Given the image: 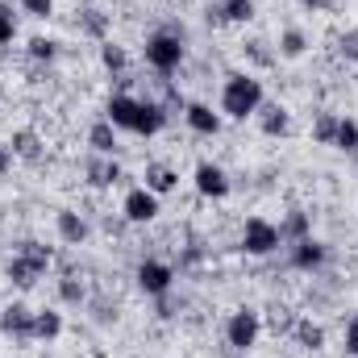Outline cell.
Instances as JSON below:
<instances>
[{
  "instance_id": "4",
  "label": "cell",
  "mask_w": 358,
  "mask_h": 358,
  "mask_svg": "<svg viewBox=\"0 0 358 358\" xmlns=\"http://www.w3.org/2000/svg\"><path fill=\"white\" fill-rule=\"evenodd\" d=\"M259 334H263V321H259L255 308L229 313V321H225V342H229V350H255V346H259Z\"/></svg>"
},
{
  "instance_id": "37",
  "label": "cell",
  "mask_w": 358,
  "mask_h": 358,
  "mask_svg": "<svg viewBox=\"0 0 358 358\" xmlns=\"http://www.w3.org/2000/svg\"><path fill=\"white\" fill-rule=\"evenodd\" d=\"M304 8H325V0H300Z\"/></svg>"
},
{
  "instance_id": "30",
  "label": "cell",
  "mask_w": 358,
  "mask_h": 358,
  "mask_svg": "<svg viewBox=\"0 0 358 358\" xmlns=\"http://www.w3.org/2000/svg\"><path fill=\"white\" fill-rule=\"evenodd\" d=\"M80 21H84V29H88L92 38H104V29H108V17H104L100 8H84Z\"/></svg>"
},
{
  "instance_id": "31",
  "label": "cell",
  "mask_w": 358,
  "mask_h": 358,
  "mask_svg": "<svg viewBox=\"0 0 358 358\" xmlns=\"http://www.w3.org/2000/svg\"><path fill=\"white\" fill-rule=\"evenodd\" d=\"M338 50H342V59L358 63V29H346V34L338 38Z\"/></svg>"
},
{
  "instance_id": "29",
  "label": "cell",
  "mask_w": 358,
  "mask_h": 358,
  "mask_svg": "<svg viewBox=\"0 0 358 358\" xmlns=\"http://www.w3.org/2000/svg\"><path fill=\"white\" fill-rule=\"evenodd\" d=\"M29 59L34 63H55L59 59V42L55 38H34L29 42Z\"/></svg>"
},
{
  "instance_id": "23",
  "label": "cell",
  "mask_w": 358,
  "mask_h": 358,
  "mask_svg": "<svg viewBox=\"0 0 358 358\" xmlns=\"http://www.w3.org/2000/svg\"><path fill=\"white\" fill-rule=\"evenodd\" d=\"M17 255H21L29 267H38L42 275H46V267L55 263V250H50V246H42V242H21V250H17Z\"/></svg>"
},
{
  "instance_id": "5",
  "label": "cell",
  "mask_w": 358,
  "mask_h": 358,
  "mask_svg": "<svg viewBox=\"0 0 358 358\" xmlns=\"http://www.w3.org/2000/svg\"><path fill=\"white\" fill-rule=\"evenodd\" d=\"M171 283H176V267H171V263H159V259L138 263V287H142L146 296L163 300V296L171 292Z\"/></svg>"
},
{
  "instance_id": "15",
  "label": "cell",
  "mask_w": 358,
  "mask_h": 358,
  "mask_svg": "<svg viewBox=\"0 0 358 358\" xmlns=\"http://www.w3.org/2000/svg\"><path fill=\"white\" fill-rule=\"evenodd\" d=\"M88 146L96 155H113V150H117V125H113L108 117H100L88 129Z\"/></svg>"
},
{
  "instance_id": "16",
  "label": "cell",
  "mask_w": 358,
  "mask_h": 358,
  "mask_svg": "<svg viewBox=\"0 0 358 358\" xmlns=\"http://www.w3.org/2000/svg\"><path fill=\"white\" fill-rule=\"evenodd\" d=\"M279 238H283V242H304V238H313V221H308V213H304V208H292L287 221L279 225Z\"/></svg>"
},
{
  "instance_id": "2",
  "label": "cell",
  "mask_w": 358,
  "mask_h": 358,
  "mask_svg": "<svg viewBox=\"0 0 358 358\" xmlns=\"http://www.w3.org/2000/svg\"><path fill=\"white\" fill-rule=\"evenodd\" d=\"M146 63H150L159 76L179 71V63H183V34H176V29L150 34V38H146Z\"/></svg>"
},
{
  "instance_id": "33",
  "label": "cell",
  "mask_w": 358,
  "mask_h": 358,
  "mask_svg": "<svg viewBox=\"0 0 358 358\" xmlns=\"http://www.w3.org/2000/svg\"><path fill=\"white\" fill-rule=\"evenodd\" d=\"M13 34H17V21H13V13L0 4V46H4V42H13Z\"/></svg>"
},
{
  "instance_id": "20",
  "label": "cell",
  "mask_w": 358,
  "mask_h": 358,
  "mask_svg": "<svg viewBox=\"0 0 358 358\" xmlns=\"http://www.w3.org/2000/svg\"><path fill=\"white\" fill-rule=\"evenodd\" d=\"M8 150H13L17 159H29V163H34V159H42V138H38L34 129H17L13 142H8Z\"/></svg>"
},
{
  "instance_id": "25",
  "label": "cell",
  "mask_w": 358,
  "mask_h": 358,
  "mask_svg": "<svg viewBox=\"0 0 358 358\" xmlns=\"http://www.w3.org/2000/svg\"><path fill=\"white\" fill-rule=\"evenodd\" d=\"M334 150L355 155V150H358V121H350V117H338V138H334Z\"/></svg>"
},
{
  "instance_id": "17",
  "label": "cell",
  "mask_w": 358,
  "mask_h": 358,
  "mask_svg": "<svg viewBox=\"0 0 358 358\" xmlns=\"http://www.w3.org/2000/svg\"><path fill=\"white\" fill-rule=\"evenodd\" d=\"M59 334H63V313H55V308L34 313V342H55Z\"/></svg>"
},
{
  "instance_id": "19",
  "label": "cell",
  "mask_w": 358,
  "mask_h": 358,
  "mask_svg": "<svg viewBox=\"0 0 358 358\" xmlns=\"http://www.w3.org/2000/svg\"><path fill=\"white\" fill-rule=\"evenodd\" d=\"M176 183H179V176L167 167V163H150V167H146V187H150L155 196H167V192H176Z\"/></svg>"
},
{
  "instance_id": "34",
  "label": "cell",
  "mask_w": 358,
  "mask_h": 358,
  "mask_svg": "<svg viewBox=\"0 0 358 358\" xmlns=\"http://www.w3.org/2000/svg\"><path fill=\"white\" fill-rule=\"evenodd\" d=\"M346 355L358 358V313L350 317V325H346Z\"/></svg>"
},
{
  "instance_id": "24",
  "label": "cell",
  "mask_w": 358,
  "mask_h": 358,
  "mask_svg": "<svg viewBox=\"0 0 358 358\" xmlns=\"http://www.w3.org/2000/svg\"><path fill=\"white\" fill-rule=\"evenodd\" d=\"M304 50H308L304 29H296V25H292V29H283V34H279V55H283V59H300Z\"/></svg>"
},
{
  "instance_id": "36",
  "label": "cell",
  "mask_w": 358,
  "mask_h": 358,
  "mask_svg": "<svg viewBox=\"0 0 358 358\" xmlns=\"http://www.w3.org/2000/svg\"><path fill=\"white\" fill-rule=\"evenodd\" d=\"M250 55H255L259 63H271V55H267V50H263V42H250Z\"/></svg>"
},
{
  "instance_id": "26",
  "label": "cell",
  "mask_w": 358,
  "mask_h": 358,
  "mask_svg": "<svg viewBox=\"0 0 358 358\" xmlns=\"http://www.w3.org/2000/svg\"><path fill=\"white\" fill-rule=\"evenodd\" d=\"M334 138H338V117H334V113H317V121H313V142L334 146Z\"/></svg>"
},
{
  "instance_id": "9",
  "label": "cell",
  "mask_w": 358,
  "mask_h": 358,
  "mask_svg": "<svg viewBox=\"0 0 358 358\" xmlns=\"http://www.w3.org/2000/svg\"><path fill=\"white\" fill-rule=\"evenodd\" d=\"M104 117H108L117 129H129V134H138L142 100H138V96H113V100H108V108H104Z\"/></svg>"
},
{
  "instance_id": "10",
  "label": "cell",
  "mask_w": 358,
  "mask_h": 358,
  "mask_svg": "<svg viewBox=\"0 0 358 358\" xmlns=\"http://www.w3.org/2000/svg\"><path fill=\"white\" fill-rule=\"evenodd\" d=\"M183 121L200 138H217L221 134V113H213V104H200V100L196 104H183Z\"/></svg>"
},
{
  "instance_id": "3",
  "label": "cell",
  "mask_w": 358,
  "mask_h": 358,
  "mask_svg": "<svg viewBox=\"0 0 358 358\" xmlns=\"http://www.w3.org/2000/svg\"><path fill=\"white\" fill-rule=\"evenodd\" d=\"M283 246V238H279V225L267 221V217H250L246 221V229H242V250L246 255H255V259H267Z\"/></svg>"
},
{
  "instance_id": "18",
  "label": "cell",
  "mask_w": 358,
  "mask_h": 358,
  "mask_svg": "<svg viewBox=\"0 0 358 358\" xmlns=\"http://www.w3.org/2000/svg\"><path fill=\"white\" fill-rule=\"evenodd\" d=\"M88 179L96 187H113L121 179V167L113 163V155H96V159H88Z\"/></svg>"
},
{
  "instance_id": "27",
  "label": "cell",
  "mask_w": 358,
  "mask_h": 358,
  "mask_svg": "<svg viewBox=\"0 0 358 358\" xmlns=\"http://www.w3.org/2000/svg\"><path fill=\"white\" fill-rule=\"evenodd\" d=\"M100 63H104L108 71H125V67H129V55H125V46H117V42H100Z\"/></svg>"
},
{
  "instance_id": "8",
  "label": "cell",
  "mask_w": 358,
  "mask_h": 358,
  "mask_svg": "<svg viewBox=\"0 0 358 358\" xmlns=\"http://www.w3.org/2000/svg\"><path fill=\"white\" fill-rule=\"evenodd\" d=\"M0 334L13 338V342H29V338H34V308L8 304V308L0 313Z\"/></svg>"
},
{
  "instance_id": "11",
  "label": "cell",
  "mask_w": 358,
  "mask_h": 358,
  "mask_svg": "<svg viewBox=\"0 0 358 358\" xmlns=\"http://www.w3.org/2000/svg\"><path fill=\"white\" fill-rule=\"evenodd\" d=\"M325 259H329L325 242H317V238L292 242V267H296V271H321V267H325Z\"/></svg>"
},
{
  "instance_id": "28",
  "label": "cell",
  "mask_w": 358,
  "mask_h": 358,
  "mask_svg": "<svg viewBox=\"0 0 358 358\" xmlns=\"http://www.w3.org/2000/svg\"><path fill=\"white\" fill-rule=\"evenodd\" d=\"M59 296H63V304H84V300H88V287H84V279L63 275V279H59Z\"/></svg>"
},
{
  "instance_id": "6",
  "label": "cell",
  "mask_w": 358,
  "mask_h": 358,
  "mask_svg": "<svg viewBox=\"0 0 358 358\" xmlns=\"http://www.w3.org/2000/svg\"><path fill=\"white\" fill-rule=\"evenodd\" d=\"M121 213H125V221L146 225V221H155V217H159V196H155L150 187H129V192H125Z\"/></svg>"
},
{
  "instance_id": "12",
  "label": "cell",
  "mask_w": 358,
  "mask_h": 358,
  "mask_svg": "<svg viewBox=\"0 0 358 358\" xmlns=\"http://www.w3.org/2000/svg\"><path fill=\"white\" fill-rule=\"evenodd\" d=\"M55 225H59V238H63L67 246H84V242H88V221H84L76 208H59Z\"/></svg>"
},
{
  "instance_id": "1",
  "label": "cell",
  "mask_w": 358,
  "mask_h": 358,
  "mask_svg": "<svg viewBox=\"0 0 358 358\" xmlns=\"http://www.w3.org/2000/svg\"><path fill=\"white\" fill-rule=\"evenodd\" d=\"M263 84L255 80V76H246V71H234V76H225V88H221V113L225 117H234V121H246V117H255L259 108H263Z\"/></svg>"
},
{
  "instance_id": "14",
  "label": "cell",
  "mask_w": 358,
  "mask_h": 358,
  "mask_svg": "<svg viewBox=\"0 0 358 358\" xmlns=\"http://www.w3.org/2000/svg\"><path fill=\"white\" fill-rule=\"evenodd\" d=\"M292 338H296V346H300V350H321V346H325V329H321L313 317L292 321Z\"/></svg>"
},
{
  "instance_id": "35",
  "label": "cell",
  "mask_w": 358,
  "mask_h": 358,
  "mask_svg": "<svg viewBox=\"0 0 358 358\" xmlns=\"http://www.w3.org/2000/svg\"><path fill=\"white\" fill-rule=\"evenodd\" d=\"M8 163H13V150H8V146H4V142H0V176H4V171H8Z\"/></svg>"
},
{
  "instance_id": "7",
  "label": "cell",
  "mask_w": 358,
  "mask_h": 358,
  "mask_svg": "<svg viewBox=\"0 0 358 358\" xmlns=\"http://www.w3.org/2000/svg\"><path fill=\"white\" fill-rule=\"evenodd\" d=\"M196 192L200 196H208V200H225L229 196V176H225V167H217V163H196Z\"/></svg>"
},
{
  "instance_id": "32",
  "label": "cell",
  "mask_w": 358,
  "mask_h": 358,
  "mask_svg": "<svg viewBox=\"0 0 358 358\" xmlns=\"http://www.w3.org/2000/svg\"><path fill=\"white\" fill-rule=\"evenodd\" d=\"M21 8H25L29 17H50V13H55V0H21Z\"/></svg>"
},
{
  "instance_id": "21",
  "label": "cell",
  "mask_w": 358,
  "mask_h": 358,
  "mask_svg": "<svg viewBox=\"0 0 358 358\" xmlns=\"http://www.w3.org/2000/svg\"><path fill=\"white\" fill-rule=\"evenodd\" d=\"M4 275H8V283H17V287H34L42 271L29 267V263H25L21 255H13V259H8V267H4Z\"/></svg>"
},
{
  "instance_id": "13",
  "label": "cell",
  "mask_w": 358,
  "mask_h": 358,
  "mask_svg": "<svg viewBox=\"0 0 358 358\" xmlns=\"http://www.w3.org/2000/svg\"><path fill=\"white\" fill-rule=\"evenodd\" d=\"M255 117H259V129H263L267 138H283V134H287V125H292L287 108H283V104H267V100H263V108H259Z\"/></svg>"
},
{
  "instance_id": "22",
  "label": "cell",
  "mask_w": 358,
  "mask_h": 358,
  "mask_svg": "<svg viewBox=\"0 0 358 358\" xmlns=\"http://www.w3.org/2000/svg\"><path fill=\"white\" fill-rule=\"evenodd\" d=\"M217 17L229 21V25H246V21L255 17V0H225V4L217 8Z\"/></svg>"
}]
</instances>
